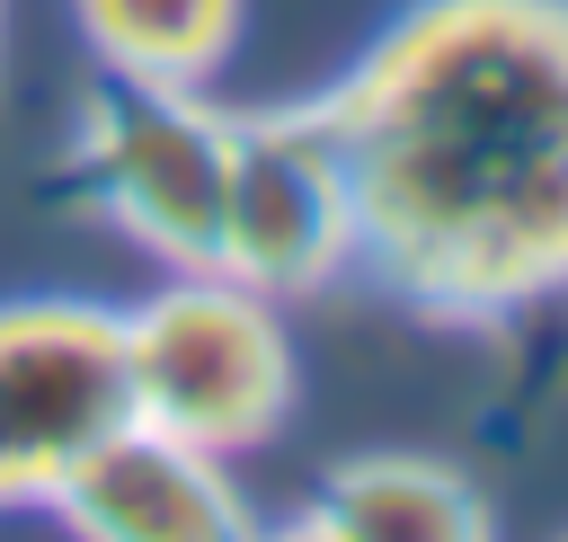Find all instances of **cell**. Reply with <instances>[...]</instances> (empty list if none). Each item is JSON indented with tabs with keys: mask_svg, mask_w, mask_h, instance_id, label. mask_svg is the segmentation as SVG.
Listing matches in <instances>:
<instances>
[{
	"mask_svg": "<svg viewBox=\"0 0 568 542\" xmlns=\"http://www.w3.org/2000/svg\"><path fill=\"white\" fill-rule=\"evenodd\" d=\"M320 107L373 293L435 329L568 293V0H408Z\"/></svg>",
	"mask_w": 568,
	"mask_h": 542,
	"instance_id": "cell-1",
	"label": "cell"
},
{
	"mask_svg": "<svg viewBox=\"0 0 568 542\" xmlns=\"http://www.w3.org/2000/svg\"><path fill=\"white\" fill-rule=\"evenodd\" d=\"M133 418L204 453H248L293 418V338L266 293L222 267H169L160 293L124 311Z\"/></svg>",
	"mask_w": 568,
	"mask_h": 542,
	"instance_id": "cell-2",
	"label": "cell"
},
{
	"mask_svg": "<svg viewBox=\"0 0 568 542\" xmlns=\"http://www.w3.org/2000/svg\"><path fill=\"white\" fill-rule=\"evenodd\" d=\"M222 160H231V107H213L204 89H169L133 71L80 80L62 187L98 222L142 240L160 267H213Z\"/></svg>",
	"mask_w": 568,
	"mask_h": 542,
	"instance_id": "cell-3",
	"label": "cell"
},
{
	"mask_svg": "<svg viewBox=\"0 0 568 542\" xmlns=\"http://www.w3.org/2000/svg\"><path fill=\"white\" fill-rule=\"evenodd\" d=\"M213 267L266 302L355 275V178H346L320 89L275 98V107H231Z\"/></svg>",
	"mask_w": 568,
	"mask_h": 542,
	"instance_id": "cell-4",
	"label": "cell"
},
{
	"mask_svg": "<svg viewBox=\"0 0 568 542\" xmlns=\"http://www.w3.org/2000/svg\"><path fill=\"white\" fill-rule=\"evenodd\" d=\"M133 418L124 311L89 293L0 302V506H44L53 480Z\"/></svg>",
	"mask_w": 568,
	"mask_h": 542,
	"instance_id": "cell-5",
	"label": "cell"
},
{
	"mask_svg": "<svg viewBox=\"0 0 568 542\" xmlns=\"http://www.w3.org/2000/svg\"><path fill=\"white\" fill-rule=\"evenodd\" d=\"M71 542H248L257 515L231 480V453H204L186 435H160L124 418L106 444H89L53 498Z\"/></svg>",
	"mask_w": 568,
	"mask_h": 542,
	"instance_id": "cell-6",
	"label": "cell"
},
{
	"mask_svg": "<svg viewBox=\"0 0 568 542\" xmlns=\"http://www.w3.org/2000/svg\"><path fill=\"white\" fill-rule=\"evenodd\" d=\"M311 515L337 542H497L488 498L435 453H355L320 480Z\"/></svg>",
	"mask_w": 568,
	"mask_h": 542,
	"instance_id": "cell-7",
	"label": "cell"
},
{
	"mask_svg": "<svg viewBox=\"0 0 568 542\" xmlns=\"http://www.w3.org/2000/svg\"><path fill=\"white\" fill-rule=\"evenodd\" d=\"M89 62L98 71H133V80H169V89H204L248 27V0H71Z\"/></svg>",
	"mask_w": 568,
	"mask_h": 542,
	"instance_id": "cell-8",
	"label": "cell"
},
{
	"mask_svg": "<svg viewBox=\"0 0 568 542\" xmlns=\"http://www.w3.org/2000/svg\"><path fill=\"white\" fill-rule=\"evenodd\" d=\"M248 542H337V533H328V524H320V515L302 506V515H284V524H257Z\"/></svg>",
	"mask_w": 568,
	"mask_h": 542,
	"instance_id": "cell-9",
	"label": "cell"
},
{
	"mask_svg": "<svg viewBox=\"0 0 568 542\" xmlns=\"http://www.w3.org/2000/svg\"><path fill=\"white\" fill-rule=\"evenodd\" d=\"M0 71H9V0H0Z\"/></svg>",
	"mask_w": 568,
	"mask_h": 542,
	"instance_id": "cell-10",
	"label": "cell"
},
{
	"mask_svg": "<svg viewBox=\"0 0 568 542\" xmlns=\"http://www.w3.org/2000/svg\"><path fill=\"white\" fill-rule=\"evenodd\" d=\"M559 542H568V533H559Z\"/></svg>",
	"mask_w": 568,
	"mask_h": 542,
	"instance_id": "cell-11",
	"label": "cell"
}]
</instances>
